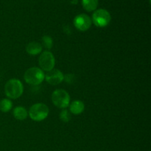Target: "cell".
<instances>
[{"instance_id": "6da1fadb", "label": "cell", "mask_w": 151, "mask_h": 151, "mask_svg": "<svg viewBox=\"0 0 151 151\" xmlns=\"http://www.w3.org/2000/svg\"><path fill=\"white\" fill-rule=\"evenodd\" d=\"M24 92V86L20 80L13 78L6 82L4 85V93L10 100L19 98Z\"/></svg>"}, {"instance_id": "7a4b0ae2", "label": "cell", "mask_w": 151, "mask_h": 151, "mask_svg": "<svg viewBox=\"0 0 151 151\" xmlns=\"http://www.w3.org/2000/svg\"><path fill=\"white\" fill-rule=\"evenodd\" d=\"M50 113L48 106L42 103H38L32 105L28 111V116L32 120L41 122L47 119Z\"/></svg>"}, {"instance_id": "3957f363", "label": "cell", "mask_w": 151, "mask_h": 151, "mask_svg": "<svg viewBox=\"0 0 151 151\" xmlns=\"http://www.w3.org/2000/svg\"><path fill=\"white\" fill-rule=\"evenodd\" d=\"M45 78V73L39 67H31L24 75L25 82L31 86H38L42 83Z\"/></svg>"}, {"instance_id": "277c9868", "label": "cell", "mask_w": 151, "mask_h": 151, "mask_svg": "<svg viewBox=\"0 0 151 151\" xmlns=\"http://www.w3.org/2000/svg\"><path fill=\"white\" fill-rule=\"evenodd\" d=\"M51 100L55 106L58 109H65L69 107L70 96L66 90L56 89L52 94Z\"/></svg>"}, {"instance_id": "5b68a950", "label": "cell", "mask_w": 151, "mask_h": 151, "mask_svg": "<svg viewBox=\"0 0 151 151\" xmlns=\"http://www.w3.org/2000/svg\"><path fill=\"white\" fill-rule=\"evenodd\" d=\"M91 22L97 27H106L111 20L110 13L106 9H97L92 14Z\"/></svg>"}, {"instance_id": "8992f818", "label": "cell", "mask_w": 151, "mask_h": 151, "mask_svg": "<svg viewBox=\"0 0 151 151\" xmlns=\"http://www.w3.org/2000/svg\"><path fill=\"white\" fill-rule=\"evenodd\" d=\"M39 68L43 72H50L55 69V58L52 53L49 50H45L40 54L38 58Z\"/></svg>"}, {"instance_id": "52a82bcc", "label": "cell", "mask_w": 151, "mask_h": 151, "mask_svg": "<svg viewBox=\"0 0 151 151\" xmlns=\"http://www.w3.org/2000/svg\"><path fill=\"white\" fill-rule=\"evenodd\" d=\"M73 24L77 29L82 32H85L90 29L92 22L91 19L85 13L78 14L75 17L73 20Z\"/></svg>"}, {"instance_id": "ba28073f", "label": "cell", "mask_w": 151, "mask_h": 151, "mask_svg": "<svg viewBox=\"0 0 151 151\" xmlns=\"http://www.w3.org/2000/svg\"><path fill=\"white\" fill-rule=\"evenodd\" d=\"M44 80H46V81L50 85L57 86L63 82L64 80V75L59 69H53L52 70L47 72L45 74Z\"/></svg>"}, {"instance_id": "9c48e42d", "label": "cell", "mask_w": 151, "mask_h": 151, "mask_svg": "<svg viewBox=\"0 0 151 151\" xmlns=\"http://www.w3.org/2000/svg\"><path fill=\"white\" fill-rule=\"evenodd\" d=\"M69 112L72 114L79 115L85 110V105L81 100H76L69 103Z\"/></svg>"}, {"instance_id": "30bf717a", "label": "cell", "mask_w": 151, "mask_h": 151, "mask_svg": "<svg viewBox=\"0 0 151 151\" xmlns=\"http://www.w3.org/2000/svg\"><path fill=\"white\" fill-rule=\"evenodd\" d=\"M43 47L41 46V43L37 42V41H32L29 42L26 46V52L27 54L30 55H40L42 52Z\"/></svg>"}, {"instance_id": "8fae6325", "label": "cell", "mask_w": 151, "mask_h": 151, "mask_svg": "<svg viewBox=\"0 0 151 151\" xmlns=\"http://www.w3.org/2000/svg\"><path fill=\"white\" fill-rule=\"evenodd\" d=\"M13 116L18 120H24L28 116V111L24 107L22 106H16L13 111Z\"/></svg>"}, {"instance_id": "7c38bea8", "label": "cell", "mask_w": 151, "mask_h": 151, "mask_svg": "<svg viewBox=\"0 0 151 151\" xmlns=\"http://www.w3.org/2000/svg\"><path fill=\"white\" fill-rule=\"evenodd\" d=\"M81 2L84 10L87 12H92L97 9L99 0H82Z\"/></svg>"}, {"instance_id": "4fadbf2b", "label": "cell", "mask_w": 151, "mask_h": 151, "mask_svg": "<svg viewBox=\"0 0 151 151\" xmlns=\"http://www.w3.org/2000/svg\"><path fill=\"white\" fill-rule=\"evenodd\" d=\"M13 108V103L8 98L1 99L0 100V111L3 113H7Z\"/></svg>"}, {"instance_id": "5bb4252c", "label": "cell", "mask_w": 151, "mask_h": 151, "mask_svg": "<svg viewBox=\"0 0 151 151\" xmlns=\"http://www.w3.org/2000/svg\"><path fill=\"white\" fill-rule=\"evenodd\" d=\"M41 46L47 50H51L53 46V39L50 35H45L41 38Z\"/></svg>"}, {"instance_id": "9a60e30c", "label": "cell", "mask_w": 151, "mask_h": 151, "mask_svg": "<svg viewBox=\"0 0 151 151\" xmlns=\"http://www.w3.org/2000/svg\"><path fill=\"white\" fill-rule=\"evenodd\" d=\"M59 117H60V119L64 123H67L69 121L71 120V118H72V116H71V113L69 112V110L67 109H62V111H60V115H59Z\"/></svg>"}]
</instances>
